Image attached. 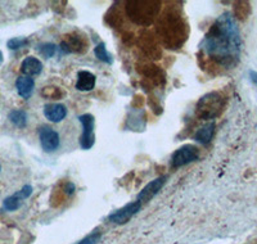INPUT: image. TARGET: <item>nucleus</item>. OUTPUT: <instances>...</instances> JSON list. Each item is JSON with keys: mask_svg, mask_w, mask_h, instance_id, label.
<instances>
[{"mask_svg": "<svg viewBox=\"0 0 257 244\" xmlns=\"http://www.w3.org/2000/svg\"><path fill=\"white\" fill-rule=\"evenodd\" d=\"M157 31L162 43L170 49L180 48L188 36L187 24L180 16L173 12H166L161 17Z\"/></svg>", "mask_w": 257, "mask_h": 244, "instance_id": "2", "label": "nucleus"}, {"mask_svg": "<svg viewBox=\"0 0 257 244\" xmlns=\"http://www.w3.org/2000/svg\"><path fill=\"white\" fill-rule=\"evenodd\" d=\"M16 87L20 94L21 98L29 99L34 93V87H35V81L32 77L29 76H20L16 81Z\"/></svg>", "mask_w": 257, "mask_h": 244, "instance_id": "14", "label": "nucleus"}, {"mask_svg": "<svg viewBox=\"0 0 257 244\" xmlns=\"http://www.w3.org/2000/svg\"><path fill=\"white\" fill-rule=\"evenodd\" d=\"M44 114L49 121L57 124L67 116V108L59 103H49V104L44 105Z\"/></svg>", "mask_w": 257, "mask_h": 244, "instance_id": "12", "label": "nucleus"}, {"mask_svg": "<svg viewBox=\"0 0 257 244\" xmlns=\"http://www.w3.org/2000/svg\"><path fill=\"white\" fill-rule=\"evenodd\" d=\"M27 44H29V40H27L26 38H13L11 39V40H8L7 47L11 50H18L21 49V48L26 47Z\"/></svg>", "mask_w": 257, "mask_h": 244, "instance_id": "20", "label": "nucleus"}, {"mask_svg": "<svg viewBox=\"0 0 257 244\" xmlns=\"http://www.w3.org/2000/svg\"><path fill=\"white\" fill-rule=\"evenodd\" d=\"M94 54L100 62H104V63L112 64L113 63V58H112V55L109 54V52L107 50V47H105L104 43H99L94 48Z\"/></svg>", "mask_w": 257, "mask_h": 244, "instance_id": "18", "label": "nucleus"}, {"mask_svg": "<svg viewBox=\"0 0 257 244\" xmlns=\"http://www.w3.org/2000/svg\"><path fill=\"white\" fill-rule=\"evenodd\" d=\"M2 62H3V53L0 52V63H2Z\"/></svg>", "mask_w": 257, "mask_h": 244, "instance_id": "24", "label": "nucleus"}, {"mask_svg": "<svg viewBox=\"0 0 257 244\" xmlns=\"http://www.w3.org/2000/svg\"><path fill=\"white\" fill-rule=\"evenodd\" d=\"M215 128H216L215 121H208L199 130H197V133L194 134V140H197V142L203 144V146L208 144L212 140L213 134H215Z\"/></svg>", "mask_w": 257, "mask_h": 244, "instance_id": "16", "label": "nucleus"}, {"mask_svg": "<svg viewBox=\"0 0 257 244\" xmlns=\"http://www.w3.org/2000/svg\"><path fill=\"white\" fill-rule=\"evenodd\" d=\"M100 238H102V234H100L99 231H94L91 232V234H89L86 238L81 239L80 241H77L76 244H96L98 241L100 240Z\"/></svg>", "mask_w": 257, "mask_h": 244, "instance_id": "22", "label": "nucleus"}, {"mask_svg": "<svg viewBox=\"0 0 257 244\" xmlns=\"http://www.w3.org/2000/svg\"><path fill=\"white\" fill-rule=\"evenodd\" d=\"M0 171H2V166H0Z\"/></svg>", "mask_w": 257, "mask_h": 244, "instance_id": "25", "label": "nucleus"}, {"mask_svg": "<svg viewBox=\"0 0 257 244\" xmlns=\"http://www.w3.org/2000/svg\"><path fill=\"white\" fill-rule=\"evenodd\" d=\"M31 194H32V186L25 185L24 188H22L21 190H18L17 193H15L13 195H11V197L4 199L3 202L4 209L11 211V212H12V211H17V209L21 207V204H22V201L26 199V198H29Z\"/></svg>", "mask_w": 257, "mask_h": 244, "instance_id": "10", "label": "nucleus"}, {"mask_svg": "<svg viewBox=\"0 0 257 244\" xmlns=\"http://www.w3.org/2000/svg\"><path fill=\"white\" fill-rule=\"evenodd\" d=\"M82 125V134L80 138V146L84 151H89L93 148L95 143V134H94V126H95V119L93 114L85 113L79 117Z\"/></svg>", "mask_w": 257, "mask_h": 244, "instance_id": "6", "label": "nucleus"}, {"mask_svg": "<svg viewBox=\"0 0 257 244\" xmlns=\"http://www.w3.org/2000/svg\"><path fill=\"white\" fill-rule=\"evenodd\" d=\"M142 208V202H139L137 199L135 202H132V203L126 204L122 208L117 209L114 212H112L111 215L108 216L109 222L116 225H123L126 222L132 220L135 215H137Z\"/></svg>", "mask_w": 257, "mask_h": 244, "instance_id": "7", "label": "nucleus"}, {"mask_svg": "<svg viewBox=\"0 0 257 244\" xmlns=\"http://www.w3.org/2000/svg\"><path fill=\"white\" fill-rule=\"evenodd\" d=\"M41 71H43V63L35 57H27L21 64V72L29 77L40 75Z\"/></svg>", "mask_w": 257, "mask_h": 244, "instance_id": "13", "label": "nucleus"}, {"mask_svg": "<svg viewBox=\"0 0 257 244\" xmlns=\"http://www.w3.org/2000/svg\"><path fill=\"white\" fill-rule=\"evenodd\" d=\"M8 118L11 119L13 125L20 129L26 128L27 125V113L22 109H15L8 114Z\"/></svg>", "mask_w": 257, "mask_h": 244, "instance_id": "17", "label": "nucleus"}, {"mask_svg": "<svg viewBox=\"0 0 257 244\" xmlns=\"http://www.w3.org/2000/svg\"><path fill=\"white\" fill-rule=\"evenodd\" d=\"M199 158V152L196 146L192 144H185V146L180 147L174 152L173 157H171V165L174 169H179L183 166L192 163Z\"/></svg>", "mask_w": 257, "mask_h": 244, "instance_id": "5", "label": "nucleus"}, {"mask_svg": "<svg viewBox=\"0 0 257 244\" xmlns=\"http://www.w3.org/2000/svg\"><path fill=\"white\" fill-rule=\"evenodd\" d=\"M43 95L44 96H47V98H50V99H53V98H56V99H58V98H61L62 96V91L59 90L58 87H56V86H48V87H44V89H43Z\"/></svg>", "mask_w": 257, "mask_h": 244, "instance_id": "21", "label": "nucleus"}, {"mask_svg": "<svg viewBox=\"0 0 257 244\" xmlns=\"http://www.w3.org/2000/svg\"><path fill=\"white\" fill-rule=\"evenodd\" d=\"M249 77H251L252 82H254V84L257 85V72H254V71H249Z\"/></svg>", "mask_w": 257, "mask_h": 244, "instance_id": "23", "label": "nucleus"}, {"mask_svg": "<svg viewBox=\"0 0 257 244\" xmlns=\"http://www.w3.org/2000/svg\"><path fill=\"white\" fill-rule=\"evenodd\" d=\"M239 29L233 16L225 12L213 22L205 39L199 44V49L208 58L225 68H231L238 63L240 57Z\"/></svg>", "mask_w": 257, "mask_h": 244, "instance_id": "1", "label": "nucleus"}, {"mask_svg": "<svg viewBox=\"0 0 257 244\" xmlns=\"http://www.w3.org/2000/svg\"><path fill=\"white\" fill-rule=\"evenodd\" d=\"M38 50L39 53L44 57V58H52L53 55L56 54L57 47L52 43H45V44H40V45L38 47Z\"/></svg>", "mask_w": 257, "mask_h": 244, "instance_id": "19", "label": "nucleus"}, {"mask_svg": "<svg viewBox=\"0 0 257 244\" xmlns=\"http://www.w3.org/2000/svg\"><path fill=\"white\" fill-rule=\"evenodd\" d=\"M39 139H40L41 148L44 149L47 153L56 152L59 148L61 139L56 130H53L49 126H43L39 130Z\"/></svg>", "mask_w": 257, "mask_h": 244, "instance_id": "8", "label": "nucleus"}, {"mask_svg": "<svg viewBox=\"0 0 257 244\" xmlns=\"http://www.w3.org/2000/svg\"><path fill=\"white\" fill-rule=\"evenodd\" d=\"M160 2H128L126 4V12H127L128 18L134 21L138 25H151L158 15L160 11Z\"/></svg>", "mask_w": 257, "mask_h": 244, "instance_id": "3", "label": "nucleus"}, {"mask_svg": "<svg viewBox=\"0 0 257 244\" xmlns=\"http://www.w3.org/2000/svg\"><path fill=\"white\" fill-rule=\"evenodd\" d=\"M224 107V99L216 91H211L202 96L197 103V116L202 119H213L216 118Z\"/></svg>", "mask_w": 257, "mask_h": 244, "instance_id": "4", "label": "nucleus"}, {"mask_svg": "<svg viewBox=\"0 0 257 244\" xmlns=\"http://www.w3.org/2000/svg\"><path fill=\"white\" fill-rule=\"evenodd\" d=\"M88 43L84 36L79 34H70L61 43V49L63 53H82L88 49Z\"/></svg>", "mask_w": 257, "mask_h": 244, "instance_id": "9", "label": "nucleus"}, {"mask_svg": "<svg viewBox=\"0 0 257 244\" xmlns=\"http://www.w3.org/2000/svg\"><path fill=\"white\" fill-rule=\"evenodd\" d=\"M166 180V176H161L155 179V180H152L149 184H147L143 188V190H142V192L139 193V195H138V201L143 203V202H149L151 199H153L155 195L162 189V186L165 185Z\"/></svg>", "mask_w": 257, "mask_h": 244, "instance_id": "11", "label": "nucleus"}, {"mask_svg": "<svg viewBox=\"0 0 257 244\" xmlns=\"http://www.w3.org/2000/svg\"><path fill=\"white\" fill-rule=\"evenodd\" d=\"M96 77L89 71H80L77 73L76 89L79 91H90L95 86Z\"/></svg>", "mask_w": 257, "mask_h": 244, "instance_id": "15", "label": "nucleus"}]
</instances>
